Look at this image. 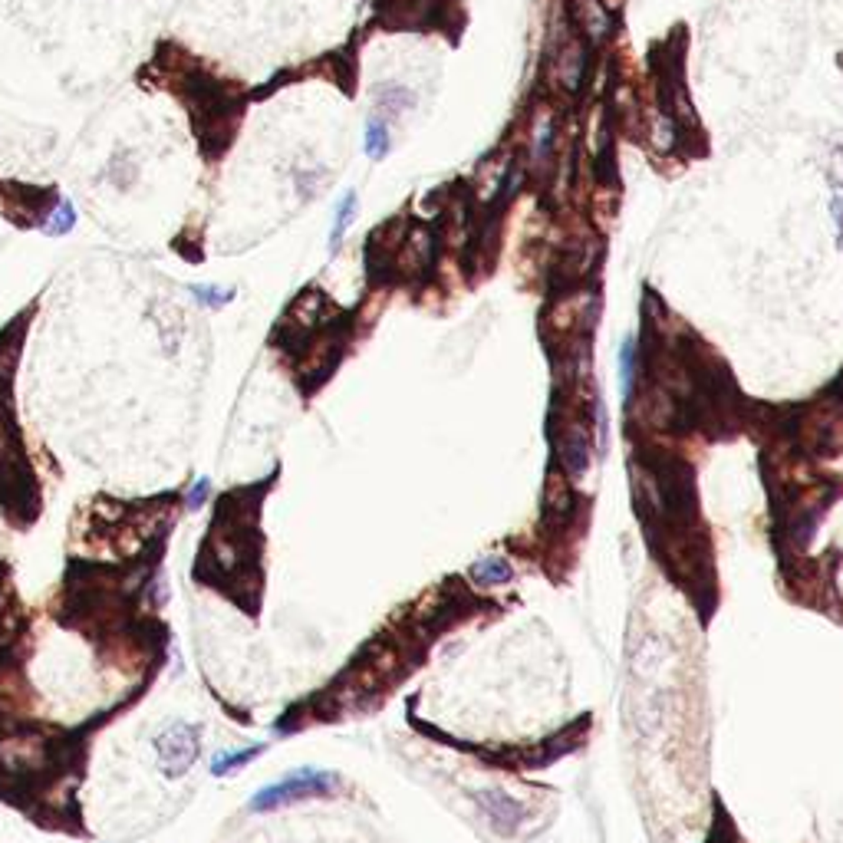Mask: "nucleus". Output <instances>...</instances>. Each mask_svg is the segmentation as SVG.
Returning a JSON list of instances; mask_svg holds the SVG:
<instances>
[{
  "label": "nucleus",
  "mask_w": 843,
  "mask_h": 843,
  "mask_svg": "<svg viewBox=\"0 0 843 843\" xmlns=\"http://www.w3.org/2000/svg\"><path fill=\"white\" fill-rule=\"evenodd\" d=\"M363 148H366V155H369L372 162H382V158H386V155L392 152V132H389V122H386V119H379V116H376V112H372V116L366 119Z\"/></svg>",
  "instance_id": "obj_11"
},
{
  "label": "nucleus",
  "mask_w": 843,
  "mask_h": 843,
  "mask_svg": "<svg viewBox=\"0 0 843 843\" xmlns=\"http://www.w3.org/2000/svg\"><path fill=\"white\" fill-rule=\"evenodd\" d=\"M340 790V774L323 768H297L291 774H283L281 781H273L267 788L254 790L247 800L251 814H271L281 807L300 804V800H317V798H333Z\"/></svg>",
  "instance_id": "obj_1"
},
{
  "label": "nucleus",
  "mask_w": 843,
  "mask_h": 843,
  "mask_svg": "<svg viewBox=\"0 0 843 843\" xmlns=\"http://www.w3.org/2000/svg\"><path fill=\"white\" fill-rule=\"evenodd\" d=\"M570 508H573V494H570V488H567V481L551 474V478H547V491H544L547 517L557 521V524H563V521L570 517Z\"/></svg>",
  "instance_id": "obj_12"
},
{
  "label": "nucleus",
  "mask_w": 843,
  "mask_h": 843,
  "mask_svg": "<svg viewBox=\"0 0 843 843\" xmlns=\"http://www.w3.org/2000/svg\"><path fill=\"white\" fill-rule=\"evenodd\" d=\"M208 498H211V478L208 474H201V478L191 481V488L185 491V508L201 511L205 504H208Z\"/></svg>",
  "instance_id": "obj_15"
},
{
  "label": "nucleus",
  "mask_w": 843,
  "mask_h": 843,
  "mask_svg": "<svg viewBox=\"0 0 843 843\" xmlns=\"http://www.w3.org/2000/svg\"><path fill=\"white\" fill-rule=\"evenodd\" d=\"M629 662H633V672L639 675V679L653 682V679H659L662 672L672 666V653H669V646L662 643V639H656V636H646L643 643L633 649Z\"/></svg>",
  "instance_id": "obj_5"
},
{
  "label": "nucleus",
  "mask_w": 843,
  "mask_h": 843,
  "mask_svg": "<svg viewBox=\"0 0 843 843\" xmlns=\"http://www.w3.org/2000/svg\"><path fill=\"white\" fill-rule=\"evenodd\" d=\"M356 215H359V195L356 191H346L343 198L336 201L333 211V227H330V254H336L346 241V231L353 227Z\"/></svg>",
  "instance_id": "obj_8"
},
{
  "label": "nucleus",
  "mask_w": 843,
  "mask_h": 843,
  "mask_svg": "<svg viewBox=\"0 0 843 843\" xmlns=\"http://www.w3.org/2000/svg\"><path fill=\"white\" fill-rule=\"evenodd\" d=\"M188 293L195 297V303L205 310H225L231 300H235V291L231 287H221V283H191Z\"/></svg>",
  "instance_id": "obj_13"
},
{
  "label": "nucleus",
  "mask_w": 843,
  "mask_h": 843,
  "mask_svg": "<svg viewBox=\"0 0 843 843\" xmlns=\"http://www.w3.org/2000/svg\"><path fill=\"white\" fill-rule=\"evenodd\" d=\"M472 800L478 804V810L484 814V820H488L491 830L498 837L517 834L521 824L527 820V807L504 788H481L472 794Z\"/></svg>",
  "instance_id": "obj_3"
},
{
  "label": "nucleus",
  "mask_w": 843,
  "mask_h": 843,
  "mask_svg": "<svg viewBox=\"0 0 843 843\" xmlns=\"http://www.w3.org/2000/svg\"><path fill=\"white\" fill-rule=\"evenodd\" d=\"M589 458H593V448H589V432L587 426L573 422L567 426L560 438V465L567 478H583L589 472Z\"/></svg>",
  "instance_id": "obj_4"
},
{
  "label": "nucleus",
  "mask_w": 843,
  "mask_h": 843,
  "mask_svg": "<svg viewBox=\"0 0 843 843\" xmlns=\"http://www.w3.org/2000/svg\"><path fill=\"white\" fill-rule=\"evenodd\" d=\"M37 227L46 237H66L76 227V208L70 198H53L50 205H43L37 218Z\"/></svg>",
  "instance_id": "obj_7"
},
{
  "label": "nucleus",
  "mask_w": 843,
  "mask_h": 843,
  "mask_svg": "<svg viewBox=\"0 0 843 843\" xmlns=\"http://www.w3.org/2000/svg\"><path fill=\"white\" fill-rule=\"evenodd\" d=\"M372 100H376V116L386 119V122H396L416 106V92L408 86H399V82H389V86H379Z\"/></svg>",
  "instance_id": "obj_6"
},
{
  "label": "nucleus",
  "mask_w": 843,
  "mask_h": 843,
  "mask_svg": "<svg viewBox=\"0 0 843 843\" xmlns=\"http://www.w3.org/2000/svg\"><path fill=\"white\" fill-rule=\"evenodd\" d=\"M827 178H830L834 195H843V142L834 146V152H830V172H827Z\"/></svg>",
  "instance_id": "obj_16"
},
{
  "label": "nucleus",
  "mask_w": 843,
  "mask_h": 843,
  "mask_svg": "<svg viewBox=\"0 0 843 843\" xmlns=\"http://www.w3.org/2000/svg\"><path fill=\"white\" fill-rule=\"evenodd\" d=\"M633 382H636V340L626 336L623 346H619V389H623V399L633 396Z\"/></svg>",
  "instance_id": "obj_14"
},
{
  "label": "nucleus",
  "mask_w": 843,
  "mask_h": 843,
  "mask_svg": "<svg viewBox=\"0 0 843 843\" xmlns=\"http://www.w3.org/2000/svg\"><path fill=\"white\" fill-rule=\"evenodd\" d=\"M155 758H158V771L168 781L185 778L195 762L201 758V728L188 725V722H172L152 738Z\"/></svg>",
  "instance_id": "obj_2"
},
{
  "label": "nucleus",
  "mask_w": 843,
  "mask_h": 843,
  "mask_svg": "<svg viewBox=\"0 0 843 843\" xmlns=\"http://www.w3.org/2000/svg\"><path fill=\"white\" fill-rule=\"evenodd\" d=\"M472 580L478 587H504L514 580V567L504 557H478L472 563Z\"/></svg>",
  "instance_id": "obj_10"
},
{
  "label": "nucleus",
  "mask_w": 843,
  "mask_h": 843,
  "mask_svg": "<svg viewBox=\"0 0 843 843\" xmlns=\"http://www.w3.org/2000/svg\"><path fill=\"white\" fill-rule=\"evenodd\" d=\"M263 752H267V744H247V748H237V752H218L211 758V778H227V774H235V771L247 768V764L257 762Z\"/></svg>",
  "instance_id": "obj_9"
},
{
  "label": "nucleus",
  "mask_w": 843,
  "mask_h": 843,
  "mask_svg": "<svg viewBox=\"0 0 843 843\" xmlns=\"http://www.w3.org/2000/svg\"><path fill=\"white\" fill-rule=\"evenodd\" d=\"M834 593H837V597L843 599V560H840V563H837V567H834Z\"/></svg>",
  "instance_id": "obj_18"
},
{
  "label": "nucleus",
  "mask_w": 843,
  "mask_h": 843,
  "mask_svg": "<svg viewBox=\"0 0 843 843\" xmlns=\"http://www.w3.org/2000/svg\"><path fill=\"white\" fill-rule=\"evenodd\" d=\"M830 215H834V221H837V247H840V254H843V195H834V198H830Z\"/></svg>",
  "instance_id": "obj_17"
}]
</instances>
